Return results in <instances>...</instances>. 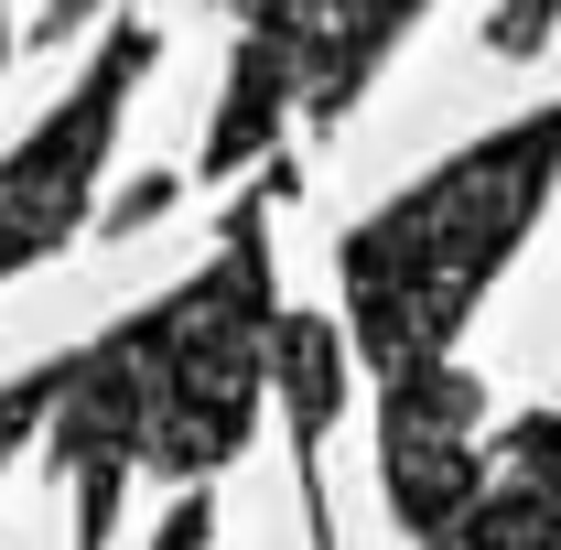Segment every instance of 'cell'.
<instances>
[{"mask_svg": "<svg viewBox=\"0 0 561 550\" xmlns=\"http://www.w3.org/2000/svg\"><path fill=\"white\" fill-rule=\"evenodd\" d=\"M271 345H280L271 238H260V216H238L227 249L173 302L130 313L119 335L76 345L55 367L44 421H55V465L76 475V507H87V550L108 540V507L130 475H216L249 443Z\"/></svg>", "mask_w": 561, "mask_h": 550, "instance_id": "obj_1", "label": "cell"}, {"mask_svg": "<svg viewBox=\"0 0 561 550\" xmlns=\"http://www.w3.org/2000/svg\"><path fill=\"white\" fill-rule=\"evenodd\" d=\"M551 184H561V108H529L518 130H486L476 151L421 173L411 195H389L346 238V324L378 367V389L454 367V335L476 324L486 280L518 260Z\"/></svg>", "mask_w": 561, "mask_h": 550, "instance_id": "obj_2", "label": "cell"}, {"mask_svg": "<svg viewBox=\"0 0 561 550\" xmlns=\"http://www.w3.org/2000/svg\"><path fill=\"white\" fill-rule=\"evenodd\" d=\"M151 55H162V33H151V22H119V33L87 55V76L44 108V130L22 140V151H0V280L33 271V260H55L76 227H87V195H98V173H108L119 108H130V87H140Z\"/></svg>", "mask_w": 561, "mask_h": 550, "instance_id": "obj_3", "label": "cell"}, {"mask_svg": "<svg viewBox=\"0 0 561 550\" xmlns=\"http://www.w3.org/2000/svg\"><path fill=\"white\" fill-rule=\"evenodd\" d=\"M378 465H389V518L411 540L454 550L486 507V400L465 367H432V378H389L378 389Z\"/></svg>", "mask_w": 561, "mask_h": 550, "instance_id": "obj_4", "label": "cell"}, {"mask_svg": "<svg viewBox=\"0 0 561 550\" xmlns=\"http://www.w3.org/2000/svg\"><path fill=\"white\" fill-rule=\"evenodd\" d=\"M454 550H561V411H529L507 432V485L486 475V507Z\"/></svg>", "mask_w": 561, "mask_h": 550, "instance_id": "obj_5", "label": "cell"}, {"mask_svg": "<svg viewBox=\"0 0 561 550\" xmlns=\"http://www.w3.org/2000/svg\"><path fill=\"white\" fill-rule=\"evenodd\" d=\"M55 367H66V356H55ZM55 367H33V378H11V389H0V465L33 443V421L55 411Z\"/></svg>", "mask_w": 561, "mask_h": 550, "instance_id": "obj_6", "label": "cell"}, {"mask_svg": "<svg viewBox=\"0 0 561 550\" xmlns=\"http://www.w3.org/2000/svg\"><path fill=\"white\" fill-rule=\"evenodd\" d=\"M0 55H11V22H0Z\"/></svg>", "mask_w": 561, "mask_h": 550, "instance_id": "obj_7", "label": "cell"}, {"mask_svg": "<svg viewBox=\"0 0 561 550\" xmlns=\"http://www.w3.org/2000/svg\"><path fill=\"white\" fill-rule=\"evenodd\" d=\"M551 411H561V400H551Z\"/></svg>", "mask_w": 561, "mask_h": 550, "instance_id": "obj_8", "label": "cell"}]
</instances>
